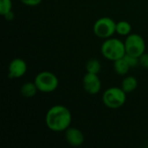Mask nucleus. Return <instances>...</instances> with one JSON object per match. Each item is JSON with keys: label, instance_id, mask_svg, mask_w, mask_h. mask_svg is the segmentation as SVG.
I'll list each match as a JSON object with an SVG mask.
<instances>
[{"label": "nucleus", "instance_id": "a211bd4d", "mask_svg": "<svg viewBox=\"0 0 148 148\" xmlns=\"http://www.w3.org/2000/svg\"><path fill=\"white\" fill-rule=\"evenodd\" d=\"M21 3L24 5H27V6H30V7H33V6H37L39 5L42 0H20Z\"/></svg>", "mask_w": 148, "mask_h": 148}, {"label": "nucleus", "instance_id": "ddd939ff", "mask_svg": "<svg viewBox=\"0 0 148 148\" xmlns=\"http://www.w3.org/2000/svg\"><path fill=\"white\" fill-rule=\"evenodd\" d=\"M132 25L129 22L121 20L116 23V33L122 36H127L131 34Z\"/></svg>", "mask_w": 148, "mask_h": 148}, {"label": "nucleus", "instance_id": "2eb2a0df", "mask_svg": "<svg viewBox=\"0 0 148 148\" xmlns=\"http://www.w3.org/2000/svg\"><path fill=\"white\" fill-rule=\"evenodd\" d=\"M12 10L11 0H0V14L3 16L5 13Z\"/></svg>", "mask_w": 148, "mask_h": 148}, {"label": "nucleus", "instance_id": "20e7f679", "mask_svg": "<svg viewBox=\"0 0 148 148\" xmlns=\"http://www.w3.org/2000/svg\"><path fill=\"white\" fill-rule=\"evenodd\" d=\"M34 82L38 89L42 93H51L55 91L59 85V80L57 76L49 71H42L38 73Z\"/></svg>", "mask_w": 148, "mask_h": 148}, {"label": "nucleus", "instance_id": "f3484780", "mask_svg": "<svg viewBox=\"0 0 148 148\" xmlns=\"http://www.w3.org/2000/svg\"><path fill=\"white\" fill-rule=\"evenodd\" d=\"M140 65L144 68L148 69V53H144L142 54L140 57Z\"/></svg>", "mask_w": 148, "mask_h": 148}, {"label": "nucleus", "instance_id": "4468645a", "mask_svg": "<svg viewBox=\"0 0 148 148\" xmlns=\"http://www.w3.org/2000/svg\"><path fill=\"white\" fill-rule=\"evenodd\" d=\"M86 70L88 73L98 75L101 70V64L97 59H90L86 63Z\"/></svg>", "mask_w": 148, "mask_h": 148}, {"label": "nucleus", "instance_id": "1a4fd4ad", "mask_svg": "<svg viewBox=\"0 0 148 148\" xmlns=\"http://www.w3.org/2000/svg\"><path fill=\"white\" fill-rule=\"evenodd\" d=\"M65 140L72 147H80L84 142L83 133L76 127H69L65 131Z\"/></svg>", "mask_w": 148, "mask_h": 148}, {"label": "nucleus", "instance_id": "f03ea898", "mask_svg": "<svg viewBox=\"0 0 148 148\" xmlns=\"http://www.w3.org/2000/svg\"><path fill=\"white\" fill-rule=\"evenodd\" d=\"M101 53L108 61L114 62L126 55L125 42L114 37L105 39L101 46Z\"/></svg>", "mask_w": 148, "mask_h": 148}, {"label": "nucleus", "instance_id": "f257e3e1", "mask_svg": "<svg viewBox=\"0 0 148 148\" xmlns=\"http://www.w3.org/2000/svg\"><path fill=\"white\" fill-rule=\"evenodd\" d=\"M71 122V112L63 105L52 106L45 114V124L47 127L55 133L65 132L70 127Z\"/></svg>", "mask_w": 148, "mask_h": 148}, {"label": "nucleus", "instance_id": "9b49d317", "mask_svg": "<svg viewBox=\"0 0 148 148\" xmlns=\"http://www.w3.org/2000/svg\"><path fill=\"white\" fill-rule=\"evenodd\" d=\"M38 91L35 82H27L23 83L20 88V94L24 98H31L36 95V92Z\"/></svg>", "mask_w": 148, "mask_h": 148}, {"label": "nucleus", "instance_id": "9d476101", "mask_svg": "<svg viewBox=\"0 0 148 148\" xmlns=\"http://www.w3.org/2000/svg\"><path fill=\"white\" fill-rule=\"evenodd\" d=\"M127 94L134 92L138 88V80L136 77L129 75L123 79L121 82V87Z\"/></svg>", "mask_w": 148, "mask_h": 148}, {"label": "nucleus", "instance_id": "7ed1b4c3", "mask_svg": "<svg viewBox=\"0 0 148 148\" xmlns=\"http://www.w3.org/2000/svg\"><path fill=\"white\" fill-rule=\"evenodd\" d=\"M127 100V93L118 87H111L106 89L102 95L103 104L110 109L121 108Z\"/></svg>", "mask_w": 148, "mask_h": 148}, {"label": "nucleus", "instance_id": "6e6552de", "mask_svg": "<svg viewBox=\"0 0 148 148\" xmlns=\"http://www.w3.org/2000/svg\"><path fill=\"white\" fill-rule=\"evenodd\" d=\"M27 72V64L24 60L21 58L13 59L8 67V77L10 79H16L23 76Z\"/></svg>", "mask_w": 148, "mask_h": 148}, {"label": "nucleus", "instance_id": "f8f14e48", "mask_svg": "<svg viewBox=\"0 0 148 148\" xmlns=\"http://www.w3.org/2000/svg\"><path fill=\"white\" fill-rule=\"evenodd\" d=\"M131 68L129 67L128 63L125 60V58H121L119 60H116L114 62V72L119 75H125L128 73L129 69Z\"/></svg>", "mask_w": 148, "mask_h": 148}, {"label": "nucleus", "instance_id": "423d86ee", "mask_svg": "<svg viewBox=\"0 0 148 148\" xmlns=\"http://www.w3.org/2000/svg\"><path fill=\"white\" fill-rule=\"evenodd\" d=\"M126 54L140 57L146 51V42L144 38L136 33H131L125 40Z\"/></svg>", "mask_w": 148, "mask_h": 148}, {"label": "nucleus", "instance_id": "0eeeda50", "mask_svg": "<svg viewBox=\"0 0 148 148\" xmlns=\"http://www.w3.org/2000/svg\"><path fill=\"white\" fill-rule=\"evenodd\" d=\"M82 86L84 90L91 95H97L101 89V82L97 74L93 73H86L82 79Z\"/></svg>", "mask_w": 148, "mask_h": 148}, {"label": "nucleus", "instance_id": "dca6fc26", "mask_svg": "<svg viewBox=\"0 0 148 148\" xmlns=\"http://www.w3.org/2000/svg\"><path fill=\"white\" fill-rule=\"evenodd\" d=\"M124 58L127 61V62L128 63V65H129L130 68H135V67H137L140 64V59L137 56L126 54L125 56H124Z\"/></svg>", "mask_w": 148, "mask_h": 148}, {"label": "nucleus", "instance_id": "39448f33", "mask_svg": "<svg viewBox=\"0 0 148 148\" xmlns=\"http://www.w3.org/2000/svg\"><path fill=\"white\" fill-rule=\"evenodd\" d=\"M94 34L101 39L112 37L116 33V23L108 16H102L97 19L93 25Z\"/></svg>", "mask_w": 148, "mask_h": 148}, {"label": "nucleus", "instance_id": "6ab92c4d", "mask_svg": "<svg viewBox=\"0 0 148 148\" xmlns=\"http://www.w3.org/2000/svg\"><path fill=\"white\" fill-rule=\"evenodd\" d=\"M3 16V17H4V19H5V20H7V21H12V20L15 18V14L13 13V11H12V10H10V11H9V12L5 13Z\"/></svg>", "mask_w": 148, "mask_h": 148}]
</instances>
